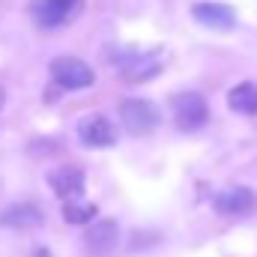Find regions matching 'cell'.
<instances>
[{
  "label": "cell",
  "mask_w": 257,
  "mask_h": 257,
  "mask_svg": "<svg viewBox=\"0 0 257 257\" xmlns=\"http://www.w3.org/2000/svg\"><path fill=\"white\" fill-rule=\"evenodd\" d=\"M171 114H174V123L183 132H194L200 128L206 120H209V108H206V99L194 90H186V93H177L171 99Z\"/></svg>",
  "instance_id": "1"
},
{
  "label": "cell",
  "mask_w": 257,
  "mask_h": 257,
  "mask_svg": "<svg viewBox=\"0 0 257 257\" xmlns=\"http://www.w3.org/2000/svg\"><path fill=\"white\" fill-rule=\"evenodd\" d=\"M51 78L63 90H87V87L96 84L93 69L84 63L81 57H72V54H60V57L51 60Z\"/></svg>",
  "instance_id": "2"
},
{
  "label": "cell",
  "mask_w": 257,
  "mask_h": 257,
  "mask_svg": "<svg viewBox=\"0 0 257 257\" xmlns=\"http://www.w3.org/2000/svg\"><path fill=\"white\" fill-rule=\"evenodd\" d=\"M84 9V0H36L33 15L39 27H63L69 21H75Z\"/></svg>",
  "instance_id": "3"
},
{
  "label": "cell",
  "mask_w": 257,
  "mask_h": 257,
  "mask_svg": "<svg viewBox=\"0 0 257 257\" xmlns=\"http://www.w3.org/2000/svg\"><path fill=\"white\" fill-rule=\"evenodd\" d=\"M111 63L117 66V72L132 81V84H141V81H150L153 75H159L162 60L156 54H141V51H123L120 57H111Z\"/></svg>",
  "instance_id": "4"
},
{
  "label": "cell",
  "mask_w": 257,
  "mask_h": 257,
  "mask_svg": "<svg viewBox=\"0 0 257 257\" xmlns=\"http://www.w3.org/2000/svg\"><path fill=\"white\" fill-rule=\"evenodd\" d=\"M120 117H123V126L132 135H147L159 126V111L147 99H126L120 105Z\"/></svg>",
  "instance_id": "5"
},
{
  "label": "cell",
  "mask_w": 257,
  "mask_h": 257,
  "mask_svg": "<svg viewBox=\"0 0 257 257\" xmlns=\"http://www.w3.org/2000/svg\"><path fill=\"white\" fill-rule=\"evenodd\" d=\"M117 236H120V227H117L114 218H93L87 224V230H84V245H87L90 254L105 257L114 251Z\"/></svg>",
  "instance_id": "6"
},
{
  "label": "cell",
  "mask_w": 257,
  "mask_h": 257,
  "mask_svg": "<svg viewBox=\"0 0 257 257\" xmlns=\"http://www.w3.org/2000/svg\"><path fill=\"white\" fill-rule=\"evenodd\" d=\"M42 221H45V212L36 203H27V200L12 203L0 212V224L9 227V230H36Z\"/></svg>",
  "instance_id": "7"
},
{
  "label": "cell",
  "mask_w": 257,
  "mask_h": 257,
  "mask_svg": "<svg viewBox=\"0 0 257 257\" xmlns=\"http://www.w3.org/2000/svg\"><path fill=\"white\" fill-rule=\"evenodd\" d=\"M215 209L221 215H248L257 209V194L245 186L224 189L221 194H215Z\"/></svg>",
  "instance_id": "8"
},
{
  "label": "cell",
  "mask_w": 257,
  "mask_h": 257,
  "mask_svg": "<svg viewBox=\"0 0 257 257\" xmlns=\"http://www.w3.org/2000/svg\"><path fill=\"white\" fill-rule=\"evenodd\" d=\"M78 138H81L84 147H111L117 141V132H114L108 117L93 114V117H87V120L78 123Z\"/></svg>",
  "instance_id": "9"
},
{
  "label": "cell",
  "mask_w": 257,
  "mask_h": 257,
  "mask_svg": "<svg viewBox=\"0 0 257 257\" xmlns=\"http://www.w3.org/2000/svg\"><path fill=\"white\" fill-rule=\"evenodd\" d=\"M192 12L200 24H206L212 30H230V27H236V12L227 3H197Z\"/></svg>",
  "instance_id": "10"
},
{
  "label": "cell",
  "mask_w": 257,
  "mask_h": 257,
  "mask_svg": "<svg viewBox=\"0 0 257 257\" xmlns=\"http://www.w3.org/2000/svg\"><path fill=\"white\" fill-rule=\"evenodd\" d=\"M48 183H51V189L60 194L66 203L69 200H81V194H84V174L78 168H60V171H54L48 177Z\"/></svg>",
  "instance_id": "11"
},
{
  "label": "cell",
  "mask_w": 257,
  "mask_h": 257,
  "mask_svg": "<svg viewBox=\"0 0 257 257\" xmlns=\"http://www.w3.org/2000/svg\"><path fill=\"white\" fill-rule=\"evenodd\" d=\"M227 105L236 114H257V84L254 81H245V84L233 87L227 93Z\"/></svg>",
  "instance_id": "12"
},
{
  "label": "cell",
  "mask_w": 257,
  "mask_h": 257,
  "mask_svg": "<svg viewBox=\"0 0 257 257\" xmlns=\"http://www.w3.org/2000/svg\"><path fill=\"white\" fill-rule=\"evenodd\" d=\"M63 218L69 224H90L96 218V206L84 203V200H69L63 206Z\"/></svg>",
  "instance_id": "13"
},
{
  "label": "cell",
  "mask_w": 257,
  "mask_h": 257,
  "mask_svg": "<svg viewBox=\"0 0 257 257\" xmlns=\"http://www.w3.org/2000/svg\"><path fill=\"white\" fill-rule=\"evenodd\" d=\"M30 257H51V251H48V248H36Z\"/></svg>",
  "instance_id": "14"
},
{
  "label": "cell",
  "mask_w": 257,
  "mask_h": 257,
  "mask_svg": "<svg viewBox=\"0 0 257 257\" xmlns=\"http://www.w3.org/2000/svg\"><path fill=\"white\" fill-rule=\"evenodd\" d=\"M3 102H6V93H3V87H0V108H3Z\"/></svg>",
  "instance_id": "15"
}]
</instances>
